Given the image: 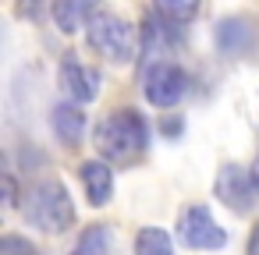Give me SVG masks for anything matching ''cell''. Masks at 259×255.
<instances>
[{
	"mask_svg": "<svg viewBox=\"0 0 259 255\" xmlns=\"http://www.w3.org/2000/svg\"><path fill=\"white\" fill-rule=\"evenodd\" d=\"M149 142V124L139 110L132 107H121V110H110L100 128H96V149L103 160L110 163H128L135 160Z\"/></svg>",
	"mask_w": 259,
	"mask_h": 255,
	"instance_id": "6da1fadb",
	"label": "cell"
},
{
	"mask_svg": "<svg viewBox=\"0 0 259 255\" xmlns=\"http://www.w3.org/2000/svg\"><path fill=\"white\" fill-rule=\"evenodd\" d=\"M25 220L43 230V234H64L75 223V206L71 195L61 181H39L25 191V206H22Z\"/></svg>",
	"mask_w": 259,
	"mask_h": 255,
	"instance_id": "7a4b0ae2",
	"label": "cell"
},
{
	"mask_svg": "<svg viewBox=\"0 0 259 255\" xmlns=\"http://www.w3.org/2000/svg\"><path fill=\"white\" fill-rule=\"evenodd\" d=\"M85 39L100 57H107L114 64H128L135 57V29L121 15L96 11L89 18V25H85Z\"/></svg>",
	"mask_w": 259,
	"mask_h": 255,
	"instance_id": "3957f363",
	"label": "cell"
},
{
	"mask_svg": "<svg viewBox=\"0 0 259 255\" xmlns=\"http://www.w3.org/2000/svg\"><path fill=\"white\" fill-rule=\"evenodd\" d=\"M142 89H146V99H149L153 107L170 110V107H178L181 96L188 92V75H185V68L174 64V61H153V64H146V71H142Z\"/></svg>",
	"mask_w": 259,
	"mask_h": 255,
	"instance_id": "277c9868",
	"label": "cell"
},
{
	"mask_svg": "<svg viewBox=\"0 0 259 255\" xmlns=\"http://www.w3.org/2000/svg\"><path fill=\"white\" fill-rule=\"evenodd\" d=\"M178 237L192 248V251H217L227 244V230L213 220V213L206 206H185L181 220H178Z\"/></svg>",
	"mask_w": 259,
	"mask_h": 255,
	"instance_id": "5b68a950",
	"label": "cell"
},
{
	"mask_svg": "<svg viewBox=\"0 0 259 255\" xmlns=\"http://www.w3.org/2000/svg\"><path fill=\"white\" fill-rule=\"evenodd\" d=\"M213 188H217V198H220L227 209H234L238 216H248V213L255 209L259 184H255L252 170H245V167H238V163H224Z\"/></svg>",
	"mask_w": 259,
	"mask_h": 255,
	"instance_id": "8992f818",
	"label": "cell"
},
{
	"mask_svg": "<svg viewBox=\"0 0 259 255\" xmlns=\"http://www.w3.org/2000/svg\"><path fill=\"white\" fill-rule=\"evenodd\" d=\"M213 43L224 57H245L252 46H255V29L245 15H231V18H220L217 29H213Z\"/></svg>",
	"mask_w": 259,
	"mask_h": 255,
	"instance_id": "52a82bcc",
	"label": "cell"
},
{
	"mask_svg": "<svg viewBox=\"0 0 259 255\" xmlns=\"http://www.w3.org/2000/svg\"><path fill=\"white\" fill-rule=\"evenodd\" d=\"M170 46H181V32H178V22L174 18H167V15H149L146 22H142V54L149 57V64L153 61H160V57H167L170 54Z\"/></svg>",
	"mask_w": 259,
	"mask_h": 255,
	"instance_id": "ba28073f",
	"label": "cell"
},
{
	"mask_svg": "<svg viewBox=\"0 0 259 255\" xmlns=\"http://www.w3.org/2000/svg\"><path fill=\"white\" fill-rule=\"evenodd\" d=\"M61 82H64V89H68V96L75 99V103H93L96 96H100V85H103V75L96 71V68H89V64H82V61H64L61 64Z\"/></svg>",
	"mask_w": 259,
	"mask_h": 255,
	"instance_id": "9c48e42d",
	"label": "cell"
},
{
	"mask_svg": "<svg viewBox=\"0 0 259 255\" xmlns=\"http://www.w3.org/2000/svg\"><path fill=\"white\" fill-rule=\"evenodd\" d=\"M50 128L64 145H78L85 135V110L82 103H57L50 110Z\"/></svg>",
	"mask_w": 259,
	"mask_h": 255,
	"instance_id": "30bf717a",
	"label": "cell"
},
{
	"mask_svg": "<svg viewBox=\"0 0 259 255\" xmlns=\"http://www.w3.org/2000/svg\"><path fill=\"white\" fill-rule=\"evenodd\" d=\"M78 177H82V184H85L89 202H93V206H107V198H110V191H114V170H110V163H107V160H85V163L78 167Z\"/></svg>",
	"mask_w": 259,
	"mask_h": 255,
	"instance_id": "8fae6325",
	"label": "cell"
},
{
	"mask_svg": "<svg viewBox=\"0 0 259 255\" xmlns=\"http://www.w3.org/2000/svg\"><path fill=\"white\" fill-rule=\"evenodd\" d=\"M96 8H100V0H54V22L64 36H75L82 25H89Z\"/></svg>",
	"mask_w": 259,
	"mask_h": 255,
	"instance_id": "7c38bea8",
	"label": "cell"
},
{
	"mask_svg": "<svg viewBox=\"0 0 259 255\" xmlns=\"http://www.w3.org/2000/svg\"><path fill=\"white\" fill-rule=\"evenodd\" d=\"M110 248H114L110 227H107V223H93V227H85V230L78 234L71 255H110Z\"/></svg>",
	"mask_w": 259,
	"mask_h": 255,
	"instance_id": "4fadbf2b",
	"label": "cell"
},
{
	"mask_svg": "<svg viewBox=\"0 0 259 255\" xmlns=\"http://www.w3.org/2000/svg\"><path fill=\"white\" fill-rule=\"evenodd\" d=\"M135 255H174V241L160 227H142L135 234Z\"/></svg>",
	"mask_w": 259,
	"mask_h": 255,
	"instance_id": "5bb4252c",
	"label": "cell"
},
{
	"mask_svg": "<svg viewBox=\"0 0 259 255\" xmlns=\"http://www.w3.org/2000/svg\"><path fill=\"white\" fill-rule=\"evenodd\" d=\"M153 4H156L160 15H167L174 22H188V18L199 15V0H153Z\"/></svg>",
	"mask_w": 259,
	"mask_h": 255,
	"instance_id": "9a60e30c",
	"label": "cell"
},
{
	"mask_svg": "<svg viewBox=\"0 0 259 255\" xmlns=\"http://www.w3.org/2000/svg\"><path fill=\"white\" fill-rule=\"evenodd\" d=\"M0 255H39V248H36L29 237L4 234V241H0Z\"/></svg>",
	"mask_w": 259,
	"mask_h": 255,
	"instance_id": "2e32d148",
	"label": "cell"
},
{
	"mask_svg": "<svg viewBox=\"0 0 259 255\" xmlns=\"http://www.w3.org/2000/svg\"><path fill=\"white\" fill-rule=\"evenodd\" d=\"M4 188H8L4 206H8V209H15V206H18V184H15V177H11V174H4Z\"/></svg>",
	"mask_w": 259,
	"mask_h": 255,
	"instance_id": "e0dca14e",
	"label": "cell"
},
{
	"mask_svg": "<svg viewBox=\"0 0 259 255\" xmlns=\"http://www.w3.org/2000/svg\"><path fill=\"white\" fill-rule=\"evenodd\" d=\"M181 128H185V124H181V117H163V124H160V131H163V135H181Z\"/></svg>",
	"mask_w": 259,
	"mask_h": 255,
	"instance_id": "ac0fdd59",
	"label": "cell"
},
{
	"mask_svg": "<svg viewBox=\"0 0 259 255\" xmlns=\"http://www.w3.org/2000/svg\"><path fill=\"white\" fill-rule=\"evenodd\" d=\"M18 15H22V18H36V15H39V0H22V4H18Z\"/></svg>",
	"mask_w": 259,
	"mask_h": 255,
	"instance_id": "d6986e66",
	"label": "cell"
},
{
	"mask_svg": "<svg viewBox=\"0 0 259 255\" xmlns=\"http://www.w3.org/2000/svg\"><path fill=\"white\" fill-rule=\"evenodd\" d=\"M245 255H259V223H255V230L248 234V248H245Z\"/></svg>",
	"mask_w": 259,
	"mask_h": 255,
	"instance_id": "ffe728a7",
	"label": "cell"
},
{
	"mask_svg": "<svg viewBox=\"0 0 259 255\" xmlns=\"http://www.w3.org/2000/svg\"><path fill=\"white\" fill-rule=\"evenodd\" d=\"M252 177H255V184H259V156H255V163H252Z\"/></svg>",
	"mask_w": 259,
	"mask_h": 255,
	"instance_id": "44dd1931",
	"label": "cell"
}]
</instances>
